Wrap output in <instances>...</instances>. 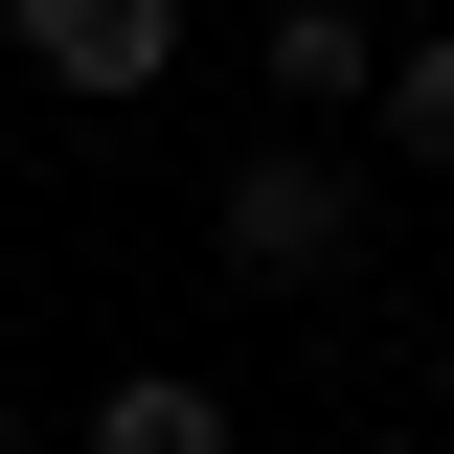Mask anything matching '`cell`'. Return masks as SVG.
<instances>
[{
  "mask_svg": "<svg viewBox=\"0 0 454 454\" xmlns=\"http://www.w3.org/2000/svg\"><path fill=\"white\" fill-rule=\"evenodd\" d=\"M182 0H23V68H46L68 114H137V91H182Z\"/></svg>",
  "mask_w": 454,
  "mask_h": 454,
  "instance_id": "7a4b0ae2",
  "label": "cell"
},
{
  "mask_svg": "<svg viewBox=\"0 0 454 454\" xmlns=\"http://www.w3.org/2000/svg\"><path fill=\"white\" fill-rule=\"evenodd\" d=\"M432 409H454V364H432Z\"/></svg>",
  "mask_w": 454,
  "mask_h": 454,
  "instance_id": "52a82bcc",
  "label": "cell"
},
{
  "mask_svg": "<svg viewBox=\"0 0 454 454\" xmlns=\"http://www.w3.org/2000/svg\"><path fill=\"white\" fill-rule=\"evenodd\" d=\"M0 46H23V0H0Z\"/></svg>",
  "mask_w": 454,
  "mask_h": 454,
  "instance_id": "8992f818",
  "label": "cell"
},
{
  "mask_svg": "<svg viewBox=\"0 0 454 454\" xmlns=\"http://www.w3.org/2000/svg\"><path fill=\"white\" fill-rule=\"evenodd\" d=\"M91 454H227V387H205V364H114V387H91Z\"/></svg>",
  "mask_w": 454,
  "mask_h": 454,
  "instance_id": "277c9868",
  "label": "cell"
},
{
  "mask_svg": "<svg viewBox=\"0 0 454 454\" xmlns=\"http://www.w3.org/2000/svg\"><path fill=\"white\" fill-rule=\"evenodd\" d=\"M0 454H23V432H0Z\"/></svg>",
  "mask_w": 454,
  "mask_h": 454,
  "instance_id": "ba28073f",
  "label": "cell"
},
{
  "mask_svg": "<svg viewBox=\"0 0 454 454\" xmlns=\"http://www.w3.org/2000/svg\"><path fill=\"white\" fill-rule=\"evenodd\" d=\"M364 114H387L409 160H454V23H409V46H387V91H364Z\"/></svg>",
  "mask_w": 454,
  "mask_h": 454,
  "instance_id": "5b68a950",
  "label": "cell"
},
{
  "mask_svg": "<svg viewBox=\"0 0 454 454\" xmlns=\"http://www.w3.org/2000/svg\"><path fill=\"white\" fill-rule=\"evenodd\" d=\"M273 91H295V114L340 137V114L387 91V23H364V0H273Z\"/></svg>",
  "mask_w": 454,
  "mask_h": 454,
  "instance_id": "3957f363",
  "label": "cell"
},
{
  "mask_svg": "<svg viewBox=\"0 0 454 454\" xmlns=\"http://www.w3.org/2000/svg\"><path fill=\"white\" fill-rule=\"evenodd\" d=\"M205 227H227V273H250V295H318V273H364V160L295 114V137H250V160H227Z\"/></svg>",
  "mask_w": 454,
  "mask_h": 454,
  "instance_id": "6da1fadb",
  "label": "cell"
}]
</instances>
